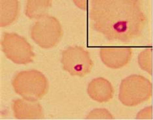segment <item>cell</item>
<instances>
[{
	"label": "cell",
	"instance_id": "cell-1",
	"mask_svg": "<svg viewBox=\"0 0 153 120\" xmlns=\"http://www.w3.org/2000/svg\"><path fill=\"white\" fill-rule=\"evenodd\" d=\"M88 16L96 32L116 42L130 43L137 39L147 24L137 0H93Z\"/></svg>",
	"mask_w": 153,
	"mask_h": 120
},
{
	"label": "cell",
	"instance_id": "cell-2",
	"mask_svg": "<svg viewBox=\"0 0 153 120\" xmlns=\"http://www.w3.org/2000/svg\"><path fill=\"white\" fill-rule=\"evenodd\" d=\"M15 93L24 99L38 101L47 93L48 82L45 75L37 70H26L17 73L12 80Z\"/></svg>",
	"mask_w": 153,
	"mask_h": 120
},
{
	"label": "cell",
	"instance_id": "cell-3",
	"mask_svg": "<svg viewBox=\"0 0 153 120\" xmlns=\"http://www.w3.org/2000/svg\"><path fill=\"white\" fill-rule=\"evenodd\" d=\"M152 93L150 80L141 75L132 74L122 80L119 99L126 107H134L150 99Z\"/></svg>",
	"mask_w": 153,
	"mask_h": 120
},
{
	"label": "cell",
	"instance_id": "cell-4",
	"mask_svg": "<svg viewBox=\"0 0 153 120\" xmlns=\"http://www.w3.org/2000/svg\"><path fill=\"white\" fill-rule=\"evenodd\" d=\"M30 34L31 38L38 46L49 49L60 43L63 30L60 21L56 17L47 15L35 22Z\"/></svg>",
	"mask_w": 153,
	"mask_h": 120
},
{
	"label": "cell",
	"instance_id": "cell-5",
	"mask_svg": "<svg viewBox=\"0 0 153 120\" xmlns=\"http://www.w3.org/2000/svg\"><path fill=\"white\" fill-rule=\"evenodd\" d=\"M1 45L5 56L16 64L30 63L36 56L32 46L27 40L15 33H4Z\"/></svg>",
	"mask_w": 153,
	"mask_h": 120
},
{
	"label": "cell",
	"instance_id": "cell-6",
	"mask_svg": "<svg viewBox=\"0 0 153 120\" xmlns=\"http://www.w3.org/2000/svg\"><path fill=\"white\" fill-rule=\"evenodd\" d=\"M61 63L65 71L79 77L89 74L94 66L89 52L81 46H69L62 51Z\"/></svg>",
	"mask_w": 153,
	"mask_h": 120
},
{
	"label": "cell",
	"instance_id": "cell-7",
	"mask_svg": "<svg viewBox=\"0 0 153 120\" xmlns=\"http://www.w3.org/2000/svg\"><path fill=\"white\" fill-rule=\"evenodd\" d=\"M132 53V49L128 47H104L100 50V56L105 66L118 69L130 63Z\"/></svg>",
	"mask_w": 153,
	"mask_h": 120
},
{
	"label": "cell",
	"instance_id": "cell-8",
	"mask_svg": "<svg viewBox=\"0 0 153 120\" xmlns=\"http://www.w3.org/2000/svg\"><path fill=\"white\" fill-rule=\"evenodd\" d=\"M12 109L15 118L18 119H38L44 118L43 110L37 101L18 99L13 101Z\"/></svg>",
	"mask_w": 153,
	"mask_h": 120
},
{
	"label": "cell",
	"instance_id": "cell-9",
	"mask_svg": "<svg viewBox=\"0 0 153 120\" xmlns=\"http://www.w3.org/2000/svg\"><path fill=\"white\" fill-rule=\"evenodd\" d=\"M87 93L92 100L100 103H104L113 99L114 90L108 80L98 77L93 79L88 84Z\"/></svg>",
	"mask_w": 153,
	"mask_h": 120
},
{
	"label": "cell",
	"instance_id": "cell-10",
	"mask_svg": "<svg viewBox=\"0 0 153 120\" xmlns=\"http://www.w3.org/2000/svg\"><path fill=\"white\" fill-rule=\"evenodd\" d=\"M19 3L17 0L0 1V26L6 27L11 25L18 18Z\"/></svg>",
	"mask_w": 153,
	"mask_h": 120
},
{
	"label": "cell",
	"instance_id": "cell-11",
	"mask_svg": "<svg viewBox=\"0 0 153 120\" xmlns=\"http://www.w3.org/2000/svg\"><path fill=\"white\" fill-rule=\"evenodd\" d=\"M51 0H28L26 5L25 14L30 19H40L47 16L52 7Z\"/></svg>",
	"mask_w": 153,
	"mask_h": 120
},
{
	"label": "cell",
	"instance_id": "cell-12",
	"mask_svg": "<svg viewBox=\"0 0 153 120\" xmlns=\"http://www.w3.org/2000/svg\"><path fill=\"white\" fill-rule=\"evenodd\" d=\"M138 64L140 68L150 74H152V50L147 49L139 54Z\"/></svg>",
	"mask_w": 153,
	"mask_h": 120
},
{
	"label": "cell",
	"instance_id": "cell-13",
	"mask_svg": "<svg viewBox=\"0 0 153 120\" xmlns=\"http://www.w3.org/2000/svg\"><path fill=\"white\" fill-rule=\"evenodd\" d=\"M86 119H113L114 116L105 108H96L90 112Z\"/></svg>",
	"mask_w": 153,
	"mask_h": 120
},
{
	"label": "cell",
	"instance_id": "cell-14",
	"mask_svg": "<svg viewBox=\"0 0 153 120\" xmlns=\"http://www.w3.org/2000/svg\"><path fill=\"white\" fill-rule=\"evenodd\" d=\"M152 118V108L148 107L143 109L137 115V119H150Z\"/></svg>",
	"mask_w": 153,
	"mask_h": 120
},
{
	"label": "cell",
	"instance_id": "cell-15",
	"mask_svg": "<svg viewBox=\"0 0 153 120\" xmlns=\"http://www.w3.org/2000/svg\"><path fill=\"white\" fill-rule=\"evenodd\" d=\"M74 2L75 3V5L78 7L79 9L85 10L86 9V1L83 0V1H74Z\"/></svg>",
	"mask_w": 153,
	"mask_h": 120
}]
</instances>
